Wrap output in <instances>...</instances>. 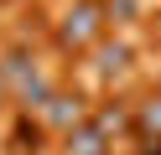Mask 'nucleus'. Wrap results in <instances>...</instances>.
<instances>
[{
  "instance_id": "nucleus-7",
  "label": "nucleus",
  "mask_w": 161,
  "mask_h": 155,
  "mask_svg": "<svg viewBox=\"0 0 161 155\" xmlns=\"http://www.w3.org/2000/svg\"><path fill=\"white\" fill-rule=\"evenodd\" d=\"M104 16H114V21H135V16H140V0H104Z\"/></svg>"
},
{
  "instance_id": "nucleus-9",
  "label": "nucleus",
  "mask_w": 161,
  "mask_h": 155,
  "mask_svg": "<svg viewBox=\"0 0 161 155\" xmlns=\"http://www.w3.org/2000/svg\"><path fill=\"white\" fill-rule=\"evenodd\" d=\"M5 93H11V83H5V78H0V103H5Z\"/></svg>"
},
{
  "instance_id": "nucleus-6",
  "label": "nucleus",
  "mask_w": 161,
  "mask_h": 155,
  "mask_svg": "<svg viewBox=\"0 0 161 155\" xmlns=\"http://www.w3.org/2000/svg\"><path fill=\"white\" fill-rule=\"evenodd\" d=\"M140 129H146L151 140H161V98H146V103H140Z\"/></svg>"
},
{
  "instance_id": "nucleus-2",
  "label": "nucleus",
  "mask_w": 161,
  "mask_h": 155,
  "mask_svg": "<svg viewBox=\"0 0 161 155\" xmlns=\"http://www.w3.org/2000/svg\"><path fill=\"white\" fill-rule=\"evenodd\" d=\"M42 119H47V129H78V124L88 119V109H83V98L78 93H52L47 98V109H42Z\"/></svg>"
},
{
  "instance_id": "nucleus-5",
  "label": "nucleus",
  "mask_w": 161,
  "mask_h": 155,
  "mask_svg": "<svg viewBox=\"0 0 161 155\" xmlns=\"http://www.w3.org/2000/svg\"><path fill=\"white\" fill-rule=\"evenodd\" d=\"M130 67V47H99V72H125Z\"/></svg>"
},
{
  "instance_id": "nucleus-1",
  "label": "nucleus",
  "mask_w": 161,
  "mask_h": 155,
  "mask_svg": "<svg viewBox=\"0 0 161 155\" xmlns=\"http://www.w3.org/2000/svg\"><path fill=\"white\" fill-rule=\"evenodd\" d=\"M99 31H104V5L99 0H78L63 16V26H57V47L63 52H83V47L99 41Z\"/></svg>"
},
{
  "instance_id": "nucleus-4",
  "label": "nucleus",
  "mask_w": 161,
  "mask_h": 155,
  "mask_svg": "<svg viewBox=\"0 0 161 155\" xmlns=\"http://www.w3.org/2000/svg\"><path fill=\"white\" fill-rule=\"evenodd\" d=\"M63 140H68V155H109V134L94 119H83L78 129H68Z\"/></svg>"
},
{
  "instance_id": "nucleus-8",
  "label": "nucleus",
  "mask_w": 161,
  "mask_h": 155,
  "mask_svg": "<svg viewBox=\"0 0 161 155\" xmlns=\"http://www.w3.org/2000/svg\"><path fill=\"white\" fill-rule=\"evenodd\" d=\"M94 124H99V129H104V134H114V129H125L130 119H125V109H104V114H99Z\"/></svg>"
},
{
  "instance_id": "nucleus-3",
  "label": "nucleus",
  "mask_w": 161,
  "mask_h": 155,
  "mask_svg": "<svg viewBox=\"0 0 161 155\" xmlns=\"http://www.w3.org/2000/svg\"><path fill=\"white\" fill-rule=\"evenodd\" d=\"M0 78L11 83V93H26V88H31L36 78H42V72H36V57H31V52L11 47L5 57H0Z\"/></svg>"
}]
</instances>
